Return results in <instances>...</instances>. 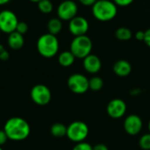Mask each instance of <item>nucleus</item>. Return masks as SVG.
<instances>
[{"label":"nucleus","instance_id":"obj_22","mask_svg":"<svg viewBox=\"0 0 150 150\" xmlns=\"http://www.w3.org/2000/svg\"><path fill=\"white\" fill-rule=\"evenodd\" d=\"M139 146L142 150H150V133L143 134L140 138Z\"/></svg>","mask_w":150,"mask_h":150},{"label":"nucleus","instance_id":"obj_11","mask_svg":"<svg viewBox=\"0 0 150 150\" xmlns=\"http://www.w3.org/2000/svg\"><path fill=\"white\" fill-rule=\"evenodd\" d=\"M124 130L129 135L134 136L141 133L143 122L142 118L137 114H130L126 117L124 123H123Z\"/></svg>","mask_w":150,"mask_h":150},{"label":"nucleus","instance_id":"obj_2","mask_svg":"<svg viewBox=\"0 0 150 150\" xmlns=\"http://www.w3.org/2000/svg\"><path fill=\"white\" fill-rule=\"evenodd\" d=\"M91 7L92 15L101 22L111 21L118 13V6L111 0H98Z\"/></svg>","mask_w":150,"mask_h":150},{"label":"nucleus","instance_id":"obj_35","mask_svg":"<svg viewBox=\"0 0 150 150\" xmlns=\"http://www.w3.org/2000/svg\"><path fill=\"white\" fill-rule=\"evenodd\" d=\"M30 2H33V3H39L40 0H29Z\"/></svg>","mask_w":150,"mask_h":150},{"label":"nucleus","instance_id":"obj_7","mask_svg":"<svg viewBox=\"0 0 150 150\" xmlns=\"http://www.w3.org/2000/svg\"><path fill=\"white\" fill-rule=\"evenodd\" d=\"M18 18L14 11L4 9L0 11V31L1 33L10 34L16 31Z\"/></svg>","mask_w":150,"mask_h":150},{"label":"nucleus","instance_id":"obj_8","mask_svg":"<svg viewBox=\"0 0 150 150\" xmlns=\"http://www.w3.org/2000/svg\"><path fill=\"white\" fill-rule=\"evenodd\" d=\"M67 84L69 89L75 94H83L90 90L89 79L80 73H75L69 76Z\"/></svg>","mask_w":150,"mask_h":150},{"label":"nucleus","instance_id":"obj_9","mask_svg":"<svg viewBox=\"0 0 150 150\" xmlns=\"http://www.w3.org/2000/svg\"><path fill=\"white\" fill-rule=\"evenodd\" d=\"M78 11V6L73 0H64L57 7V18L62 21H70Z\"/></svg>","mask_w":150,"mask_h":150},{"label":"nucleus","instance_id":"obj_1","mask_svg":"<svg viewBox=\"0 0 150 150\" xmlns=\"http://www.w3.org/2000/svg\"><path fill=\"white\" fill-rule=\"evenodd\" d=\"M4 130L9 140L14 142H21L28 138L31 133L29 123L23 118H10L4 126Z\"/></svg>","mask_w":150,"mask_h":150},{"label":"nucleus","instance_id":"obj_30","mask_svg":"<svg viewBox=\"0 0 150 150\" xmlns=\"http://www.w3.org/2000/svg\"><path fill=\"white\" fill-rule=\"evenodd\" d=\"M9 58H10V54H9V52L7 50H4L0 54V60L1 61L5 62V61L9 60Z\"/></svg>","mask_w":150,"mask_h":150},{"label":"nucleus","instance_id":"obj_33","mask_svg":"<svg viewBox=\"0 0 150 150\" xmlns=\"http://www.w3.org/2000/svg\"><path fill=\"white\" fill-rule=\"evenodd\" d=\"M11 0H0V5H4L6 4H8Z\"/></svg>","mask_w":150,"mask_h":150},{"label":"nucleus","instance_id":"obj_18","mask_svg":"<svg viewBox=\"0 0 150 150\" xmlns=\"http://www.w3.org/2000/svg\"><path fill=\"white\" fill-rule=\"evenodd\" d=\"M50 133L55 138H62L67 135V127L62 123H54L50 128Z\"/></svg>","mask_w":150,"mask_h":150},{"label":"nucleus","instance_id":"obj_27","mask_svg":"<svg viewBox=\"0 0 150 150\" xmlns=\"http://www.w3.org/2000/svg\"><path fill=\"white\" fill-rule=\"evenodd\" d=\"M135 39L139 41H143L144 40V37H145V32L143 31H137L134 34Z\"/></svg>","mask_w":150,"mask_h":150},{"label":"nucleus","instance_id":"obj_28","mask_svg":"<svg viewBox=\"0 0 150 150\" xmlns=\"http://www.w3.org/2000/svg\"><path fill=\"white\" fill-rule=\"evenodd\" d=\"M143 41L145 42V44L149 47H150V28L147 29L145 31V37H144V40Z\"/></svg>","mask_w":150,"mask_h":150},{"label":"nucleus","instance_id":"obj_10","mask_svg":"<svg viewBox=\"0 0 150 150\" xmlns=\"http://www.w3.org/2000/svg\"><path fill=\"white\" fill-rule=\"evenodd\" d=\"M89 27L90 25L88 20L81 16H76L69 21V31L74 37L86 35Z\"/></svg>","mask_w":150,"mask_h":150},{"label":"nucleus","instance_id":"obj_5","mask_svg":"<svg viewBox=\"0 0 150 150\" xmlns=\"http://www.w3.org/2000/svg\"><path fill=\"white\" fill-rule=\"evenodd\" d=\"M89 135L88 125L80 120L73 121L67 127V137L73 142L79 143L84 142Z\"/></svg>","mask_w":150,"mask_h":150},{"label":"nucleus","instance_id":"obj_17","mask_svg":"<svg viewBox=\"0 0 150 150\" xmlns=\"http://www.w3.org/2000/svg\"><path fill=\"white\" fill-rule=\"evenodd\" d=\"M47 29L48 31V33L56 36L58 33H61L62 29V21L59 18H52L48 20L47 24Z\"/></svg>","mask_w":150,"mask_h":150},{"label":"nucleus","instance_id":"obj_25","mask_svg":"<svg viewBox=\"0 0 150 150\" xmlns=\"http://www.w3.org/2000/svg\"><path fill=\"white\" fill-rule=\"evenodd\" d=\"M113 3L117 6H121V7H126L130 5L134 0H112Z\"/></svg>","mask_w":150,"mask_h":150},{"label":"nucleus","instance_id":"obj_15","mask_svg":"<svg viewBox=\"0 0 150 150\" xmlns=\"http://www.w3.org/2000/svg\"><path fill=\"white\" fill-rule=\"evenodd\" d=\"M7 44L9 47L12 50H19L23 47L25 44V39L24 35L20 34L19 33L14 31L8 34L7 39Z\"/></svg>","mask_w":150,"mask_h":150},{"label":"nucleus","instance_id":"obj_21","mask_svg":"<svg viewBox=\"0 0 150 150\" xmlns=\"http://www.w3.org/2000/svg\"><path fill=\"white\" fill-rule=\"evenodd\" d=\"M104 87V81L99 76H92L89 79V89L93 91H98Z\"/></svg>","mask_w":150,"mask_h":150},{"label":"nucleus","instance_id":"obj_32","mask_svg":"<svg viewBox=\"0 0 150 150\" xmlns=\"http://www.w3.org/2000/svg\"><path fill=\"white\" fill-rule=\"evenodd\" d=\"M140 92H141V91H140L139 89H137V90H134V91L131 92V94H132L133 96H136V95H139Z\"/></svg>","mask_w":150,"mask_h":150},{"label":"nucleus","instance_id":"obj_3","mask_svg":"<svg viewBox=\"0 0 150 150\" xmlns=\"http://www.w3.org/2000/svg\"><path fill=\"white\" fill-rule=\"evenodd\" d=\"M59 40L55 35L51 33H44L40 35L37 40V51L44 58H53L59 51Z\"/></svg>","mask_w":150,"mask_h":150},{"label":"nucleus","instance_id":"obj_13","mask_svg":"<svg viewBox=\"0 0 150 150\" xmlns=\"http://www.w3.org/2000/svg\"><path fill=\"white\" fill-rule=\"evenodd\" d=\"M83 60V66L86 72L95 75L100 71L102 68V62L98 55L91 54Z\"/></svg>","mask_w":150,"mask_h":150},{"label":"nucleus","instance_id":"obj_12","mask_svg":"<svg viewBox=\"0 0 150 150\" xmlns=\"http://www.w3.org/2000/svg\"><path fill=\"white\" fill-rule=\"evenodd\" d=\"M107 114L112 119H120L127 112V104L123 99L114 98L111 100L106 106Z\"/></svg>","mask_w":150,"mask_h":150},{"label":"nucleus","instance_id":"obj_34","mask_svg":"<svg viewBox=\"0 0 150 150\" xmlns=\"http://www.w3.org/2000/svg\"><path fill=\"white\" fill-rule=\"evenodd\" d=\"M5 50V48H4V47L2 45V44H0V54L3 52V51H4Z\"/></svg>","mask_w":150,"mask_h":150},{"label":"nucleus","instance_id":"obj_36","mask_svg":"<svg viewBox=\"0 0 150 150\" xmlns=\"http://www.w3.org/2000/svg\"><path fill=\"white\" fill-rule=\"evenodd\" d=\"M148 128H149V131L150 133V120L149 121V124H148Z\"/></svg>","mask_w":150,"mask_h":150},{"label":"nucleus","instance_id":"obj_19","mask_svg":"<svg viewBox=\"0 0 150 150\" xmlns=\"http://www.w3.org/2000/svg\"><path fill=\"white\" fill-rule=\"evenodd\" d=\"M115 37L119 40L127 41V40H129L133 37V33L129 28L125 27V26H121V27H119L115 31Z\"/></svg>","mask_w":150,"mask_h":150},{"label":"nucleus","instance_id":"obj_4","mask_svg":"<svg viewBox=\"0 0 150 150\" xmlns=\"http://www.w3.org/2000/svg\"><path fill=\"white\" fill-rule=\"evenodd\" d=\"M92 50V41L87 35L76 36L71 40L69 51L77 59H84L91 54Z\"/></svg>","mask_w":150,"mask_h":150},{"label":"nucleus","instance_id":"obj_24","mask_svg":"<svg viewBox=\"0 0 150 150\" xmlns=\"http://www.w3.org/2000/svg\"><path fill=\"white\" fill-rule=\"evenodd\" d=\"M72 150H93V147L90 143L83 142L76 143Z\"/></svg>","mask_w":150,"mask_h":150},{"label":"nucleus","instance_id":"obj_20","mask_svg":"<svg viewBox=\"0 0 150 150\" xmlns=\"http://www.w3.org/2000/svg\"><path fill=\"white\" fill-rule=\"evenodd\" d=\"M39 11L43 14H49L54 10V4L50 0H40L37 3Z\"/></svg>","mask_w":150,"mask_h":150},{"label":"nucleus","instance_id":"obj_16","mask_svg":"<svg viewBox=\"0 0 150 150\" xmlns=\"http://www.w3.org/2000/svg\"><path fill=\"white\" fill-rule=\"evenodd\" d=\"M76 60L75 55L69 50V51H63L58 55V62L62 67L68 68L74 64Z\"/></svg>","mask_w":150,"mask_h":150},{"label":"nucleus","instance_id":"obj_38","mask_svg":"<svg viewBox=\"0 0 150 150\" xmlns=\"http://www.w3.org/2000/svg\"><path fill=\"white\" fill-rule=\"evenodd\" d=\"M0 35H1V31H0Z\"/></svg>","mask_w":150,"mask_h":150},{"label":"nucleus","instance_id":"obj_29","mask_svg":"<svg viewBox=\"0 0 150 150\" xmlns=\"http://www.w3.org/2000/svg\"><path fill=\"white\" fill-rule=\"evenodd\" d=\"M98 0H79L80 4L83 6H92Z\"/></svg>","mask_w":150,"mask_h":150},{"label":"nucleus","instance_id":"obj_6","mask_svg":"<svg viewBox=\"0 0 150 150\" xmlns=\"http://www.w3.org/2000/svg\"><path fill=\"white\" fill-rule=\"evenodd\" d=\"M30 97L32 101L38 105H47L49 104L52 98V93L50 89L45 84H36L30 91Z\"/></svg>","mask_w":150,"mask_h":150},{"label":"nucleus","instance_id":"obj_31","mask_svg":"<svg viewBox=\"0 0 150 150\" xmlns=\"http://www.w3.org/2000/svg\"><path fill=\"white\" fill-rule=\"evenodd\" d=\"M93 150H109V149L104 143H98L93 147Z\"/></svg>","mask_w":150,"mask_h":150},{"label":"nucleus","instance_id":"obj_14","mask_svg":"<svg viewBox=\"0 0 150 150\" xmlns=\"http://www.w3.org/2000/svg\"><path fill=\"white\" fill-rule=\"evenodd\" d=\"M112 70L115 75L120 77H126L129 76L132 72V65L127 60H119L117 61L113 66Z\"/></svg>","mask_w":150,"mask_h":150},{"label":"nucleus","instance_id":"obj_23","mask_svg":"<svg viewBox=\"0 0 150 150\" xmlns=\"http://www.w3.org/2000/svg\"><path fill=\"white\" fill-rule=\"evenodd\" d=\"M28 29H29L28 25H27L25 22H24V21H19V22L18 23L17 27H16V32H18V33H19L20 34L24 35V34H25V33L28 32Z\"/></svg>","mask_w":150,"mask_h":150},{"label":"nucleus","instance_id":"obj_37","mask_svg":"<svg viewBox=\"0 0 150 150\" xmlns=\"http://www.w3.org/2000/svg\"><path fill=\"white\" fill-rule=\"evenodd\" d=\"M0 150H3V149H2V147H0Z\"/></svg>","mask_w":150,"mask_h":150},{"label":"nucleus","instance_id":"obj_26","mask_svg":"<svg viewBox=\"0 0 150 150\" xmlns=\"http://www.w3.org/2000/svg\"><path fill=\"white\" fill-rule=\"evenodd\" d=\"M8 137L4 132V130H0V147H2L3 145H4L6 143V142L8 141Z\"/></svg>","mask_w":150,"mask_h":150}]
</instances>
